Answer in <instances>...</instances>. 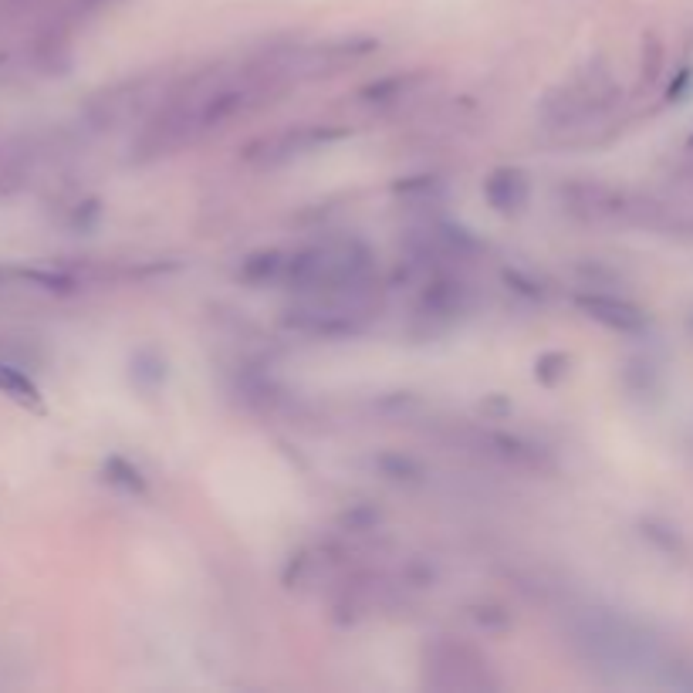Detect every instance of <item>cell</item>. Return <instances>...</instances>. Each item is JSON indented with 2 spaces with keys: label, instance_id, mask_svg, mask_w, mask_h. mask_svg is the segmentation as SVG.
I'll return each mask as SVG.
<instances>
[{
  "label": "cell",
  "instance_id": "30bf717a",
  "mask_svg": "<svg viewBox=\"0 0 693 693\" xmlns=\"http://www.w3.org/2000/svg\"><path fill=\"white\" fill-rule=\"evenodd\" d=\"M470 308V291L464 281L450 278V274H433L420 291V305L416 315L430 328H450Z\"/></svg>",
  "mask_w": 693,
  "mask_h": 693
},
{
  "label": "cell",
  "instance_id": "8992f818",
  "mask_svg": "<svg viewBox=\"0 0 693 693\" xmlns=\"http://www.w3.org/2000/svg\"><path fill=\"white\" fill-rule=\"evenodd\" d=\"M349 136V129H332V126H288L281 132H274V136H264L251 142V146L244 149V159L254 166H284L291 163V159L312 153V149H322L328 146V142L335 139H345Z\"/></svg>",
  "mask_w": 693,
  "mask_h": 693
},
{
  "label": "cell",
  "instance_id": "3957f363",
  "mask_svg": "<svg viewBox=\"0 0 693 693\" xmlns=\"http://www.w3.org/2000/svg\"><path fill=\"white\" fill-rule=\"evenodd\" d=\"M372 315L369 288L359 291H305L284 312V325L315 339H349L366 328Z\"/></svg>",
  "mask_w": 693,
  "mask_h": 693
},
{
  "label": "cell",
  "instance_id": "9c48e42d",
  "mask_svg": "<svg viewBox=\"0 0 693 693\" xmlns=\"http://www.w3.org/2000/svg\"><path fill=\"white\" fill-rule=\"evenodd\" d=\"M575 308L592 318V322L606 325L609 332H619V335H639L646 332L650 318L639 305H633L629 298H619V295H609V291H579L575 295Z\"/></svg>",
  "mask_w": 693,
  "mask_h": 693
},
{
  "label": "cell",
  "instance_id": "ffe728a7",
  "mask_svg": "<svg viewBox=\"0 0 693 693\" xmlns=\"http://www.w3.org/2000/svg\"><path fill=\"white\" fill-rule=\"evenodd\" d=\"M0 389L17 396V399H24V403H38V389H34V382L24 376L21 369L0 366Z\"/></svg>",
  "mask_w": 693,
  "mask_h": 693
},
{
  "label": "cell",
  "instance_id": "9a60e30c",
  "mask_svg": "<svg viewBox=\"0 0 693 693\" xmlns=\"http://www.w3.org/2000/svg\"><path fill=\"white\" fill-rule=\"evenodd\" d=\"M284 264H288V257H284L281 251H257L251 257H244L237 278L247 281V284H268L274 278H281Z\"/></svg>",
  "mask_w": 693,
  "mask_h": 693
},
{
  "label": "cell",
  "instance_id": "ac0fdd59",
  "mask_svg": "<svg viewBox=\"0 0 693 693\" xmlns=\"http://www.w3.org/2000/svg\"><path fill=\"white\" fill-rule=\"evenodd\" d=\"M653 379H656L653 362H646V359H629V362H626V369H623V386H626V393H633V396L653 393Z\"/></svg>",
  "mask_w": 693,
  "mask_h": 693
},
{
  "label": "cell",
  "instance_id": "603a6c76",
  "mask_svg": "<svg viewBox=\"0 0 693 693\" xmlns=\"http://www.w3.org/2000/svg\"><path fill=\"white\" fill-rule=\"evenodd\" d=\"M504 281H508L514 291H521L524 298H541V284H535L531 278H524L521 271H504Z\"/></svg>",
  "mask_w": 693,
  "mask_h": 693
},
{
  "label": "cell",
  "instance_id": "ba28073f",
  "mask_svg": "<svg viewBox=\"0 0 693 693\" xmlns=\"http://www.w3.org/2000/svg\"><path fill=\"white\" fill-rule=\"evenodd\" d=\"M379 48L372 38H345V41H325L315 48H305L295 55V78H328L339 75L342 68L355 65Z\"/></svg>",
  "mask_w": 693,
  "mask_h": 693
},
{
  "label": "cell",
  "instance_id": "44dd1931",
  "mask_svg": "<svg viewBox=\"0 0 693 693\" xmlns=\"http://www.w3.org/2000/svg\"><path fill=\"white\" fill-rule=\"evenodd\" d=\"M342 524L349 531H372L379 524V511H372V508H352L349 514H342Z\"/></svg>",
  "mask_w": 693,
  "mask_h": 693
},
{
  "label": "cell",
  "instance_id": "52a82bcc",
  "mask_svg": "<svg viewBox=\"0 0 693 693\" xmlns=\"http://www.w3.org/2000/svg\"><path fill=\"white\" fill-rule=\"evenodd\" d=\"M558 203L579 224L626 220V193L612 190L599 180H568L565 186H558Z\"/></svg>",
  "mask_w": 693,
  "mask_h": 693
},
{
  "label": "cell",
  "instance_id": "5bb4252c",
  "mask_svg": "<svg viewBox=\"0 0 693 693\" xmlns=\"http://www.w3.org/2000/svg\"><path fill=\"white\" fill-rule=\"evenodd\" d=\"M129 379L139 393H146V396L159 393L166 382V359L156 349H139L129 362Z\"/></svg>",
  "mask_w": 693,
  "mask_h": 693
},
{
  "label": "cell",
  "instance_id": "7c38bea8",
  "mask_svg": "<svg viewBox=\"0 0 693 693\" xmlns=\"http://www.w3.org/2000/svg\"><path fill=\"white\" fill-rule=\"evenodd\" d=\"M531 197V183L528 173L518 170V166H497V170L487 173L484 180V200L494 213H521L524 203Z\"/></svg>",
  "mask_w": 693,
  "mask_h": 693
},
{
  "label": "cell",
  "instance_id": "2e32d148",
  "mask_svg": "<svg viewBox=\"0 0 693 693\" xmlns=\"http://www.w3.org/2000/svg\"><path fill=\"white\" fill-rule=\"evenodd\" d=\"M372 467H376L382 477H389V481H396V484H416V481H420V477H423L420 460L406 457V453H399V450L379 453V457L372 460Z\"/></svg>",
  "mask_w": 693,
  "mask_h": 693
},
{
  "label": "cell",
  "instance_id": "8fae6325",
  "mask_svg": "<svg viewBox=\"0 0 693 693\" xmlns=\"http://www.w3.org/2000/svg\"><path fill=\"white\" fill-rule=\"evenodd\" d=\"M464 443H470L477 453L491 460H501L508 467L518 470H545L548 467V453L528 443L524 437H514V433L504 430H464Z\"/></svg>",
  "mask_w": 693,
  "mask_h": 693
},
{
  "label": "cell",
  "instance_id": "7a4b0ae2",
  "mask_svg": "<svg viewBox=\"0 0 693 693\" xmlns=\"http://www.w3.org/2000/svg\"><path fill=\"white\" fill-rule=\"evenodd\" d=\"M284 278L298 295H305V291H359L372 284V254L359 241H328L288 257Z\"/></svg>",
  "mask_w": 693,
  "mask_h": 693
},
{
  "label": "cell",
  "instance_id": "7402d4cb",
  "mask_svg": "<svg viewBox=\"0 0 693 693\" xmlns=\"http://www.w3.org/2000/svg\"><path fill=\"white\" fill-rule=\"evenodd\" d=\"M474 623L481 629H508L511 619H508V612H501L494 606H477L474 609Z\"/></svg>",
  "mask_w": 693,
  "mask_h": 693
},
{
  "label": "cell",
  "instance_id": "6da1fadb",
  "mask_svg": "<svg viewBox=\"0 0 693 693\" xmlns=\"http://www.w3.org/2000/svg\"><path fill=\"white\" fill-rule=\"evenodd\" d=\"M623 99L616 78L609 75L606 61H592L589 68L575 71L568 82L555 85L552 92L541 99L538 119L545 129L552 132H575L589 129L595 122H602L616 109V102Z\"/></svg>",
  "mask_w": 693,
  "mask_h": 693
},
{
  "label": "cell",
  "instance_id": "277c9868",
  "mask_svg": "<svg viewBox=\"0 0 693 693\" xmlns=\"http://www.w3.org/2000/svg\"><path fill=\"white\" fill-rule=\"evenodd\" d=\"M423 687L440 693H491L501 680L481 650L440 636L423 646Z\"/></svg>",
  "mask_w": 693,
  "mask_h": 693
},
{
  "label": "cell",
  "instance_id": "d6986e66",
  "mask_svg": "<svg viewBox=\"0 0 693 693\" xmlns=\"http://www.w3.org/2000/svg\"><path fill=\"white\" fill-rule=\"evenodd\" d=\"M568 366H572V359L565 352H545L535 362V379L545 382V386H558L568 376Z\"/></svg>",
  "mask_w": 693,
  "mask_h": 693
},
{
  "label": "cell",
  "instance_id": "e0dca14e",
  "mask_svg": "<svg viewBox=\"0 0 693 693\" xmlns=\"http://www.w3.org/2000/svg\"><path fill=\"white\" fill-rule=\"evenodd\" d=\"M105 474H109L112 484H119L122 491H129V494L146 491V477H142V470L126 457H109V460H105Z\"/></svg>",
  "mask_w": 693,
  "mask_h": 693
},
{
  "label": "cell",
  "instance_id": "5b68a950",
  "mask_svg": "<svg viewBox=\"0 0 693 693\" xmlns=\"http://www.w3.org/2000/svg\"><path fill=\"white\" fill-rule=\"evenodd\" d=\"M166 78L156 71H146L139 78L109 88L99 99L92 102V119L95 126H119V122L139 119V115H153V109L166 99Z\"/></svg>",
  "mask_w": 693,
  "mask_h": 693
},
{
  "label": "cell",
  "instance_id": "4fadbf2b",
  "mask_svg": "<svg viewBox=\"0 0 693 693\" xmlns=\"http://www.w3.org/2000/svg\"><path fill=\"white\" fill-rule=\"evenodd\" d=\"M423 82H426L423 71H399V75H386V78H379V82L366 85L359 95L366 102L389 105V102H399V99H406V95H413Z\"/></svg>",
  "mask_w": 693,
  "mask_h": 693
}]
</instances>
